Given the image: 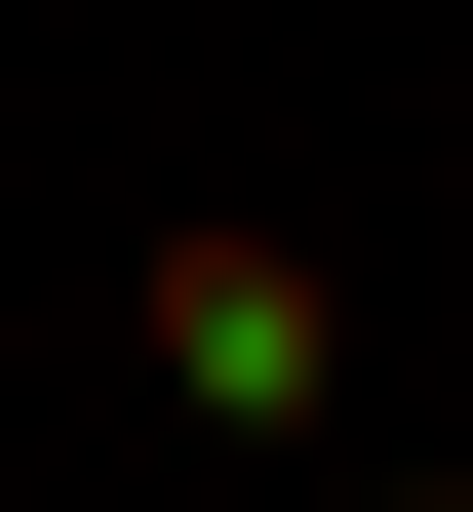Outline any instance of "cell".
<instances>
[{"instance_id":"6da1fadb","label":"cell","mask_w":473,"mask_h":512,"mask_svg":"<svg viewBox=\"0 0 473 512\" xmlns=\"http://www.w3.org/2000/svg\"><path fill=\"white\" fill-rule=\"evenodd\" d=\"M119 316H158V394H198V434H316V394H355V276H316V237H158Z\"/></svg>"},{"instance_id":"7a4b0ae2","label":"cell","mask_w":473,"mask_h":512,"mask_svg":"<svg viewBox=\"0 0 473 512\" xmlns=\"http://www.w3.org/2000/svg\"><path fill=\"white\" fill-rule=\"evenodd\" d=\"M395 512H473V473H395Z\"/></svg>"}]
</instances>
